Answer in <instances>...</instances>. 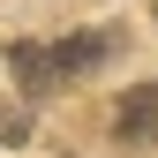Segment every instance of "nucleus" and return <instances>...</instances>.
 <instances>
[{"label":"nucleus","mask_w":158,"mask_h":158,"mask_svg":"<svg viewBox=\"0 0 158 158\" xmlns=\"http://www.w3.org/2000/svg\"><path fill=\"white\" fill-rule=\"evenodd\" d=\"M113 135L121 143H158V83H135L113 106Z\"/></svg>","instance_id":"obj_1"},{"label":"nucleus","mask_w":158,"mask_h":158,"mask_svg":"<svg viewBox=\"0 0 158 158\" xmlns=\"http://www.w3.org/2000/svg\"><path fill=\"white\" fill-rule=\"evenodd\" d=\"M8 68H15V83H23V98H45L53 83H60V60H53L45 45H15Z\"/></svg>","instance_id":"obj_2"},{"label":"nucleus","mask_w":158,"mask_h":158,"mask_svg":"<svg viewBox=\"0 0 158 158\" xmlns=\"http://www.w3.org/2000/svg\"><path fill=\"white\" fill-rule=\"evenodd\" d=\"M106 53H113V38H106V30H75L68 45L53 53V60H60V75H83V68H98V60H106Z\"/></svg>","instance_id":"obj_3"}]
</instances>
